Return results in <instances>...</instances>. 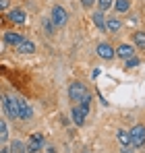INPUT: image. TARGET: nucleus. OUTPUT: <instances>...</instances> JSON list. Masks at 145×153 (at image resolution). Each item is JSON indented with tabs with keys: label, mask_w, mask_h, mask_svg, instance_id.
Segmentation results:
<instances>
[{
	"label": "nucleus",
	"mask_w": 145,
	"mask_h": 153,
	"mask_svg": "<svg viewBox=\"0 0 145 153\" xmlns=\"http://www.w3.org/2000/svg\"><path fill=\"white\" fill-rule=\"evenodd\" d=\"M69 97L77 103H87V105L91 103V93H89V89H87L83 83H79V81L71 83V87H69Z\"/></svg>",
	"instance_id": "1"
},
{
	"label": "nucleus",
	"mask_w": 145,
	"mask_h": 153,
	"mask_svg": "<svg viewBox=\"0 0 145 153\" xmlns=\"http://www.w3.org/2000/svg\"><path fill=\"white\" fill-rule=\"evenodd\" d=\"M129 132H131V145H135V147H143V145H145V126H143V124L133 126Z\"/></svg>",
	"instance_id": "2"
},
{
	"label": "nucleus",
	"mask_w": 145,
	"mask_h": 153,
	"mask_svg": "<svg viewBox=\"0 0 145 153\" xmlns=\"http://www.w3.org/2000/svg\"><path fill=\"white\" fill-rule=\"evenodd\" d=\"M89 114V105L87 103H77L75 108H72V122L77 124V126H81L83 122H85V116Z\"/></svg>",
	"instance_id": "3"
},
{
	"label": "nucleus",
	"mask_w": 145,
	"mask_h": 153,
	"mask_svg": "<svg viewBox=\"0 0 145 153\" xmlns=\"http://www.w3.org/2000/svg\"><path fill=\"white\" fill-rule=\"evenodd\" d=\"M67 21H69V15H67V10L60 6V4H56L54 8H52V23L58 27L67 25Z\"/></svg>",
	"instance_id": "4"
},
{
	"label": "nucleus",
	"mask_w": 145,
	"mask_h": 153,
	"mask_svg": "<svg viewBox=\"0 0 145 153\" xmlns=\"http://www.w3.org/2000/svg\"><path fill=\"white\" fill-rule=\"evenodd\" d=\"M29 153H37L40 149H44V137L40 134V132H33L31 137H29V141H27V147H25Z\"/></svg>",
	"instance_id": "5"
},
{
	"label": "nucleus",
	"mask_w": 145,
	"mask_h": 153,
	"mask_svg": "<svg viewBox=\"0 0 145 153\" xmlns=\"http://www.w3.org/2000/svg\"><path fill=\"white\" fill-rule=\"evenodd\" d=\"M4 112H6V116H10V118H19L17 97H10V95H6V97H4Z\"/></svg>",
	"instance_id": "6"
},
{
	"label": "nucleus",
	"mask_w": 145,
	"mask_h": 153,
	"mask_svg": "<svg viewBox=\"0 0 145 153\" xmlns=\"http://www.w3.org/2000/svg\"><path fill=\"white\" fill-rule=\"evenodd\" d=\"M97 56H99V58H104V60H112V58L116 56V50H114L110 44L102 42V44L97 46Z\"/></svg>",
	"instance_id": "7"
},
{
	"label": "nucleus",
	"mask_w": 145,
	"mask_h": 153,
	"mask_svg": "<svg viewBox=\"0 0 145 153\" xmlns=\"http://www.w3.org/2000/svg\"><path fill=\"white\" fill-rule=\"evenodd\" d=\"M17 105H19V118L21 120H29L31 116H33V112H31V108L25 103V100L21 97H17Z\"/></svg>",
	"instance_id": "8"
},
{
	"label": "nucleus",
	"mask_w": 145,
	"mask_h": 153,
	"mask_svg": "<svg viewBox=\"0 0 145 153\" xmlns=\"http://www.w3.org/2000/svg\"><path fill=\"white\" fill-rule=\"evenodd\" d=\"M116 56H120L122 60L135 56V46H131V44H120V46L116 48Z\"/></svg>",
	"instance_id": "9"
},
{
	"label": "nucleus",
	"mask_w": 145,
	"mask_h": 153,
	"mask_svg": "<svg viewBox=\"0 0 145 153\" xmlns=\"http://www.w3.org/2000/svg\"><path fill=\"white\" fill-rule=\"evenodd\" d=\"M8 19H10L13 23H17V25H23L25 23V13L21 10V8H13L10 15H8Z\"/></svg>",
	"instance_id": "10"
},
{
	"label": "nucleus",
	"mask_w": 145,
	"mask_h": 153,
	"mask_svg": "<svg viewBox=\"0 0 145 153\" xmlns=\"http://www.w3.org/2000/svg\"><path fill=\"white\" fill-rule=\"evenodd\" d=\"M17 50L21 52V54H31V52H35V46H33V42L21 39V42L17 44Z\"/></svg>",
	"instance_id": "11"
},
{
	"label": "nucleus",
	"mask_w": 145,
	"mask_h": 153,
	"mask_svg": "<svg viewBox=\"0 0 145 153\" xmlns=\"http://www.w3.org/2000/svg\"><path fill=\"white\" fill-rule=\"evenodd\" d=\"M21 39H23V37H21L19 33H15V31H6V33H4V42L10 44V46H17Z\"/></svg>",
	"instance_id": "12"
},
{
	"label": "nucleus",
	"mask_w": 145,
	"mask_h": 153,
	"mask_svg": "<svg viewBox=\"0 0 145 153\" xmlns=\"http://www.w3.org/2000/svg\"><path fill=\"white\" fill-rule=\"evenodd\" d=\"M133 42L139 50H145V31H135L133 33Z\"/></svg>",
	"instance_id": "13"
},
{
	"label": "nucleus",
	"mask_w": 145,
	"mask_h": 153,
	"mask_svg": "<svg viewBox=\"0 0 145 153\" xmlns=\"http://www.w3.org/2000/svg\"><path fill=\"white\" fill-rule=\"evenodd\" d=\"M120 27H122V23L118 21V19H114V17H110V19L106 21V29H108L110 33H116V31H118Z\"/></svg>",
	"instance_id": "14"
},
{
	"label": "nucleus",
	"mask_w": 145,
	"mask_h": 153,
	"mask_svg": "<svg viewBox=\"0 0 145 153\" xmlns=\"http://www.w3.org/2000/svg\"><path fill=\"white\" fill-rule=\"evenodd\" d=\"M116 137H118V141L122 143V147H129L131 145V132L129 130H118Z\"/></svg>",
	"instance_id": "15"
},
{
	"label": "nucleus",
	"mask_w": 145,
	"mask_h": 153,
	"mask_svg": "<svg viewBox=\"0 0 145 153\" xmlns=\"http://www.w3.org/2000/svg\"><path fill=\"white\" fill-rule=\"evenodd\" d=\"M93 23H96V27H97V29H106V19H104L102 10L93 13Z\"/></svg>",
	"instance_id": "16"
},
{
	"label": "nucleus",
	"mask_w": 145,
	"mask_h": 153,
	"mask_svg": "<svg viewBox=\"0 0 145 153\" xmlns=\"http://www.w3.org/2000/svg\"><path fill=\"white\" fill-rule=\"evenodd\" d=\"M114 8H116L118 13H126V10L131 8V0H116V2H114Z\"/></svg>",
	"instance_id": "17"
},
{
	"label": "nucleus",
	"mask_w": 145,
	"mask_h": 153,
	"mask_svg": "<svg viewBox=\"0 0 145 153\" xmlns=\"http://www.w3.org/2000/svg\"><path fill=\"white\" fill-rule=\"evenodd\" d=\"M27 149H25V145L21 143V141H13L10 143V153H25Z\"/></svg>",
	"instance_id": "18"
},
{
	"label": "nucleus",
	"mask_w": 145,
	"mask_h": 153,
	"mask_svg": "<svg viewBox=\"0 0 145 153\" xmlns=\"http://www.w3.org/2000/svg\"><path fill=\"white\" fill-rule=\"evenodd\" d=\"M8 139V128H6V122L0 120V143H4Z\"/></svg>",
	"instance_id": "19"
},
{
	"label": "nucleus",
	"mask_w": 145,
	"mask_h": 153,
	"mask_svg": "<svg viewBox=\"0 0 145 153\" xmlns=\"http://www.w3.org/2000/svg\"><path fill=\"white\" fill-rule=\"evenodd\" d=\"M97 6H99V10H108L112 4H114V0H96Z\"/></svg>",
	"instance_id": "20"
},
{
	"label": "nucleus",
	"mask_w": 145,
	"mask_h": 153,
	"mask_svg": "<svg viewBox=\"0 0 145 153\" xmlns=\"http://www.w3.org/2000/svg\"><path fill=\"white\" fill-rule=\"evenodd\" d=\"M124 62H126V68H135V66L139 64V58H135V56H131V58H126Z\"/></svg>",
	"instance_id": "21"
},
{
	"label": "nucleus",
	"mask_w": 145,
	"mask_h": 153,
	"mask_svg": "<svg viewBox=\"0 0 145 153\" xmlns=\"http://www.w3.org/2000/svg\"><path fill=\"white\" fill-rule=\"evenodd\" d=\"M44 27H46L48 35H54V23H52L50 19H44Z\"/></svg>",
	"instance_id": "22"
},
{
	"label": "nucleus",
	"mask_w": 145,
	"mask_h": 153,
	"mask_svg": "<svg viewBox=\"0 0 145 153\" xmlns=\"http://www.w3.org/2000/svg\"><path fill=\"white\" fill-rule=\"evenodd\" d=\"M8 6H10V0H0V10L8 8Z\"/></svg>",
	"instance_id": "23"
},
{
	"label": "nucleus",
	"mask_w": 145,
	"mask_h": 153,
	"mask_svg": "<svg viewBox=\"0 0 145 153\" xmlns=\"http://www.w3.org/2000/svg\"><path fill=\"white\" fill-rule=\"evenodd\" d=\"M93 2H96V0H81V4H83L85 8H91V6H93Z\"/></svg>",
	"instance_id": "24"
},
{
	"label": "nucleus",
	"mask_w": 145,
	"mask_h": 153,
	"mask_svg": "<svg viewBox=\"0 0 145 153\" xmlns=\"http://www.w3.org/2000/svg\"><path fill=\"white\" fill-rule=\"evenodd\" d=\"M122 153H133V151H131V147H124V149H122Z\"/></svg>",
	"instance_id": "25"
}]
</instances>
